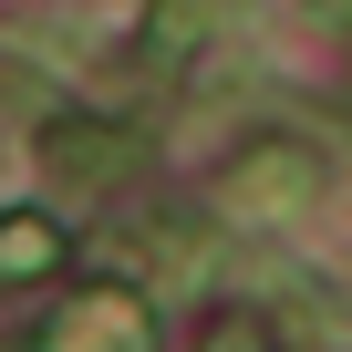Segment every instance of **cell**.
<instances>
[{"label": "cell", "mask_w": 352, "mask_h": 352, "mask_svg": "<svg viewBox=\"0 0 352 352\" xmlns=\"http://www.w3.org/2000/svg\"><path fill=\"white\" fill-rule=\"evenodd\" d=\"M42 352H155V311L135 290H73L42 321Z\"/></svg>", "instance_id": "7a4b0ae2"}, {"label": "cell", "mask_w": 352, "mask_h": 352, "mask_svg": "<svg viewBox=\"0 0 352 352\" xmlns=\"http://www.w3.org/2000/svg\"><path fill=\"white\" fill-rule=\"evenodd\" d=\"M208 32H218V0H145V52L155 63L208 52Z\"/></svg>", "instance_id": "277c9868"}, {"label": "cell", "mask_w": 352, "mask_h": 352, "mask_svg": "<svg viewBox=\"0 0 352 352\" xmlns=\"http://www.w3.org/2000/svg\"><path fill=\"white\" fill-rule=\"evenodd\" d=\"M321 155L311 145H290V135H259V145H239L228 155V176H218V208L239 218V228H280V218H311L321 208Z\"/></svg>", "instance_id": "6da1fadb"}, {"label": "cell", "mask_w": 352, "mask_h": 352, "mask_svg": "<svg viewBox=\"0 0 352 352\" xmlns=\"http://www.w3.org/2000/svg\"><path fill=\"white\" fill-rule=\"evenodd\" d=\"M208 352H270V342H259V321H218V331H208Z\"/></svg>", "instance_id": "8992f818"}, {"label": "cell", "mask_w": 352, "mask_h": 352, "mask_svg": "<svg viewBox=\"0 0 352 352\" xmlns=\"http://www.w3.org/2000/svg\"><path fill=\"white\" fill-rule=\"evenodd\" d=\"M124 166H135V145H124L114 124H94V114H63V124H42V176H52L63 197H104Z\"/></svg>", "instance_id": "3957f363"}, {"label": "cell", "mask_w": 352, "mask_h": 352, "mask_svg": "<svg viewBox=\"0 0 352 352\" xmlns=\"http://www.w3.org/2000/svg\"><path fill=\"white\" fill-rule=\"evenodd\" d=\"M63 270V228L52 218H0V280H42Z\"/></svg>", "instance_id": "5b68a950"}]
</instances>
